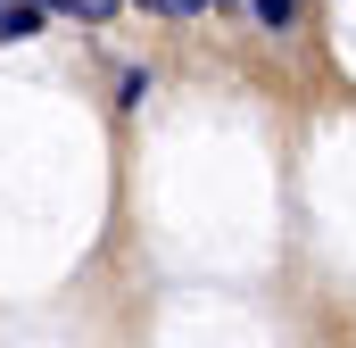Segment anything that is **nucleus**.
Masks as SVG:
<instances>
[{
	"label": "nucleus",
	"mask_w": 356,
	"mask_h": 348,
	"mask_svg": "<svg viewBox=\"0 0 356 348\" xmlns=\"http://www.w3.org/2000/svg\"><path fill=\"white\" fill-rule=\"evenodd\" d=\"M42 8H67V17H108L116 0H42Z\"/></svg>",
	"instance_id": "obj_1"
},
{
	"label": "nucleus",
	"mask_w": 356,
	"mask_h": 348,
	"mask_svg": "<svg viewBox=\"0 0 356 348\" xmlns=\"http://www.w3.org/2000/svg\"><path fill=\"white\" fill-rule=\"evenodd\" d=\"M149 8H158V17H199L207 0H149Z\"/></svg>",
	"instance_id": "obj_2"
},
{
	"label": "nucleus",
	"mask_w": 356,
	"mask_h": 348,
	"mask_svg": "<svg viewBox=\"0 0 356 348\" xmlns=\"http://www.w3.org/2000/svg\"><path fill=\"white\" fill-rule=\"evenodd\" d=\"M290 8H298V0H257V17H266V25H290Z\"/></svg>",
	"instance_id": "obj_3"
}]
</instances>
